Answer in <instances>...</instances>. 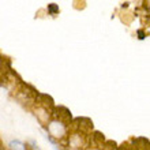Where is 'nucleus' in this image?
Wrapping results in <instances>:
<instances>
[{
  "instance_id": "4",
  "label": "nucleus",
  "mask_w": 150,
  "mask_h": 150,
  "mask_svg": "<svg viewBox=\"0 0 150 150\" xmlns=\"http://www.w3.org/2000/svg\"><path fill=\"white\" fill-rule=\"evenodd\" d=\"M10 147H11L12 150H26L25 145L23 143H21L19 141H12V142L10 143Z\"/></svg>"
},
{
  "instance_id": "3",
  "label": "nucleus",
  "mask_w": 150,
  "mask_h": 150,
  "mask_svg": "<svg viewBox=\"0 0 150 150\" xmlns=\"http://www.w3.org/2000/svg\"><path fill=\"white\" fill-rule=\"evenodd\" d=\"M38 96V101L42 104L44 109H47V108H52L53 107V100L47 94H37Z\"/></svg>"
},
{
  "instance_id": "2",
  "label": "nucleus",
  "mask_w": 150,
  "mask_h": 150,
  "mask_svg": "<svg viewBox=\"0 0 150 150\" xmlns=\"http://www.w3.org/2000/svg\"><path fill=\"white\" fill-rule=\"evenodd\" d=\"M56 112V116H57V119H59V123H66L68 122V120H71V112L68 111L67 108H64V107H59V108H56L55 109Z\"/></svg>"
},
{
  "instance_id": "1",
  "label": "nucleus",
  "mask_w": 150,
  "mask_h": 150,
  "mask_svg": "<svg viewBox=\"0 0 150 150\" xmlns=\"http://www.w3.org/2000/svg\"><path fill=\"white\" fill-rule=\"evenodd\" d=\"M48 130H49V134L53 135L55 138H60V137H63L66 134V127H64V124H62L59 122H52L49 124Z\"/></svg>"
},
{
  "instance_id": "5",
  "label": "nucleus",
  "mask_w": 150,
  "mask_h": 150,
  "mask_svg": "<svg viewBox=\"0 0 150 150\" xmlns=\"http://www.w3.org/2000/svg\"><path fill=\"white\" fill-rule=\"evenodd\" d=\"M48 11L53 15V14H56V12H59V7H57L56 4L52 3V4H49V6H48Z\"/></svg>"
},
{
  "instance_id": "6",
  "label": "nucleus",
  "mask_w": 150,
  "mask_h": 150,
  "mask_svg": "<svg viewBox=\"0 0 150 150\" xmlns=\"http://www.w3.org/2000/svg\"><path fill=\"white\" fill-rule=\"evenodd\" d=\"M138 34H139V38H141V40H143V38H145V34H143V32H142V30H139V32H138Z\"/></svg>"
}]
</instances>
